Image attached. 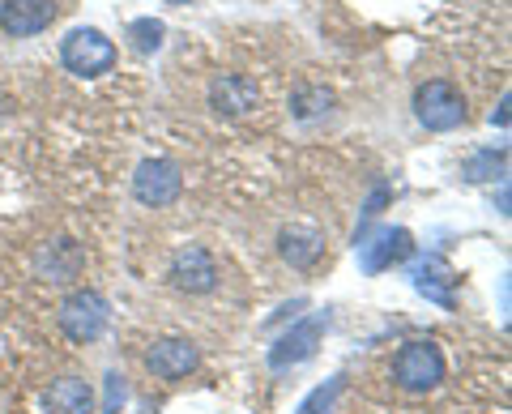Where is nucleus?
Returning a JSON list of instances; mask_svg holds the SVG:
<instances>
[{"mask_svg":"<svg viewBox=\"0 0 512 414\" xmlns=\"http://www.w3.org/2000/svg\"><path fill=\"white\" fill-rule=\"evenodd\" d=\"M60 65L73 77H103L116 69V43L94 26H77L60 39Z\"/></svg>","mask_w":512,"mask_h":414,"instance_id":"nucleus-1","label":"nucleus"},{"mask_svg":"<svg viewBox=\"0 0 512 414\" xmlns=\"http://www.w3.org/2000/svg\"><path fill=\"white\" fill-rule=\"evenodd\" d=\"M107 321H111V308L99 291H73L60 299L56 308V325L69 342H99L107 333Z\"/></svg>","mask_w":512,"mask_h":414,"instance_id":"nucleus-2","label":"nucleus"},{"mask_svg":"<svg viewBox=\"0 0 512 414\" xmlns=\"http://www.w3.org/2000/svg\"><path fill=\"white\" fill-rule=\"evenodd\" d=\"M414 116H419V124L431 133H453L466 124V99H461V90L453 82L431 77V82L414 90Z\"/></svg>","mask_w":512,"mask_h":414,"instance_id":"nucleus-3","label":"nucleus"},{"mask_svg":"<svg viewBox=\"0 0 512 414\" xmlns=\"http://www.w3.org/2000/svg\"><path fill=\"white\" fill-rule=\"evenodd\" d=\"M393 380L410 393H431L444 380V355L436 342H406L393 359Z\"/></svg>","mask_w":512,"mask_h":414,"instance_id":"nucleus-4","label":"nucleus"},{"mask_svg":"<svg viewBox=\"0 0 512 414\" xmlns=\"http://www.w3.org/2000/svg\"><path fill=\"white\" fill-rule=\"evenodd\" d=\"M325 329H329V316H325V312L303 316L299 325H291L274 346H269V368L286 372V368H299L303 359H312L316 346H320V338H325Z\"/></svg>","mask_w":512,"mask_h":414,"instance_id":"nucleus-5","label":"nucleus"},{"mask_svg":"<svg viewBox=\"0 0 512 414\" xmlns=\"http://www.w3.org/2000/svg\"><path fill=\"white\" fill-rule=\"evenodd\" d=\"M180 188H184V175L171 158H146L133 175V197L141 205H154V210L171 205L175 197H180Z\"/></svg>","mask_w":512,"mask_h":414,"instance_id":"nucleus-6","label":"nucleus"},{"mask_svg":"<svg viewBox=\"0 0 512 414\" xmlns=\"http://www.w3.org/2000/svg\"><path fill=\"white\" fill-rule=\"evenodd\" d=\"M171 282L180 286V291L188 295H210L218 286V261L210 248L192 244V248H180L171 261Z\"/></svg>","mask_w":512,"mask_h":414,"instance_id":"nucleus-7","label":"nucleus"},{"mask_svg":"<svg viewBox=\"0 0 512 414\" xmlns=\"http://www.w3.org/2000/svg\"><path fill=\"white\" fill-rule=\"evenodd\" d=\"M402 257H410V231L406 227H380L376 240H359V265L363 274H384Z\"/></svg>","mask_w":512,"mask_h":414,"instance_id":"nucleus-8","label":"nucleus"},{"mask_svg":"<svg viewBox=\"0 0 512 414\" xmlns=\"http://www.w3.org/2000/svg\"><path fill=\"white\" fill-rule=\"evenodd\" d=\"M52 22H56V0H5L0 5V26L13 39L43 35Z\"/></svg>","mask_w":512,"mask_h":414,"instance_id":"nucleus-9","label":"nucleus"},{"mask_svg":"<svg viewBox=\"0 0 512 414\" xmlns=\"http://www.w3.org/2000/svg\"><path fill=\"white\" fill-rule=\"evenodd\" d=\"M410 282H414V291L431 299V304L457 308V299H453L457 274H453V265H448L444 257H419V261L410 265Z\"/></svg>","mask_w":512,"mask_h":414,"instance_id":"nucleus-10","label":"nucleus"},{"mask_svg":"<svg viewBox=\"0 0 512 414\" xmlns=\"http://www.w3.org/2000/svg\"><path fill=\"white\" fill-rule=\"evenodd\" d=\"M197 346H192L188 338H163V342H154L146 350V368L158 376V380H180L188 376L192 368H197Z\"/></svg>","mask_w":512,"mask_h":414,"instance_id":"nucleus-11","label":"nucleus"},{"mask_svg":"<svg viewBox=\"0 0 512 414\" xmlns=\"http://www.w3.org/2000/svg\"><path fill=\"white\" fill-rule=\"evenodd\" d=\"M256 99H261L256 82H248V77H239V73H222L210 86V103L218 116H244V111L256 107Z\"/></svg>","mask_w":512,"mask_h":414,"instance_id":"nucleus-12","label":"nucleus"},{"mask_svg":"<svg viewBox=\"0 0 512 414\" xmlns=\"http://www.w3.org/2000/svg\"><path fill=\"white\" fill-rule=\"evenodd\" d=\"M90 410H94V389L82 376H60L43 393V414H90Z\"/></svg>","mask_w":512,"mask_h":414,"instance_id":"nucleus-13","label":"nucleus"},{"mask_svg":"<svg viewBox=\"0 0 512 414\" xmlns=\"http://www.w3.org/2000/svg\"><path fill=\"white\" fill-rule=\"evenodd\" d=\"M278 252H282V261H291L295 269H312L325 257V235L316 227H286L278 235Z\"/></svg>","mask_w":512,"mask_h":414,"instance_id":"nucleus-14","label":"nucleus"},{"mask_svg":"<svg viewBox=\"0 0 512 414\" xmlns=\"http://www.w3.org/2000/svg\"><path fill=\"white\" fill-rule=\"evenodd\" d=\"M338 393H342V376H333V380L316 385L308 397H303L295 414H333V406H338Z\"/></svg>","mask_w":512,"mask_h":414,"instance_id":"nucleus-15","label":"nucleus"},{"mask_svg":"<svg viewBox=\"0 0 512 414\" xmlns=\"http://www.w3.org/2000/svg\"><path fill=\"white\" fill-rule=\"evenodd\" d=\"M504 167H508L504 150H483L466 163V180H495V175H504Z\"/></svg>","mask_w":512,"mask_h":414,"instance_id":"nucleus-16","label":"nucleus"},{"mask_svg":"<svg viewBox=\"0 0 512 414\" xmlns=\"http://www.w3.org/2000/svg\"><path fill=\"white\" fill-rule=\"evenodd\" d=\"M329 103H333V94L325 86H303V90H295V116L299 120H312V116H320V111H329Z\"/></svg>","mask_w":512,"mask_h":414,"instance_id":"nucleus-17","label":"nucleus"},{"mask_svg":"<svg viewBox=\"0 0 512 414\" xmlns=\"http://www.w3.org/2000/svg\"><path fill=\"white\" fill-rule=\"evenodd\" d=\"M128 35H133V43L141 47V52H158V47H163V22L137 18L133 26H128Z\"/></svg>","mask_w":512,"mask_h":414,"instance_id":"nucleus-18","label":"nucleus"},{"mask_svg":"<svg viewBox=\"0 0 512 414\" xmlns=\"http://www.w3.org/2000/svg\"><path fill=\"white\" fill-rule=\"evenodd\" d=\"M124 402H128V385H124V376L111 372L107 385H103V410H99V414H120Z\"/></svg>","mask_w":512,"mask_h":414,"instance_id":"nucleus-19","label":"nucleus"},{"mask_svg":"<svg viewBox=\"0 0 512 414\" xmlns=\"http://www.w3.org/2000/svg\"><path fill=\"white\" fill-rule=\"evenodd\" d=\"M491 124H500V129H508V94L500 99V107L491 111Z\"/></svg>","mask_w":512,"mask_h":414,"instance_id":"nucleus-20","label":"nucleus"}]
</instances>
